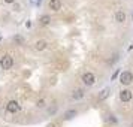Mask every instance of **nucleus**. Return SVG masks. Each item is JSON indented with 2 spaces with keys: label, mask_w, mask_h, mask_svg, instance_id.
<instances>
[{
  "label": "nucleus",
  "mask_w": 133,
  "mask_h": 127,
  "mask_svg": "<svg viewBox=\"0 0 133 127\" xmlns=\"http://www.w3.org/2000/svg\"><path fill=\"white\" fill-rule=\"evenodd\" d=\"M12 66H14V58H12V55L5 54L2 58H0V67H2L3 70H9Z\"/></svg>",
  "instance_id": "obj_1"
},
{
  "label": "nucleus",
  "mask_w": 133,
  "mask_h": 127,
  "mask_svg": "<svg viewBox=\"0 0 133 127\" xmlns=\"http://www.w3.org/2000/svg\"><path fill=\"white\" fill-rule=\"evenodd\" d=\"M81 81L84 82L87 87H91V85L94 84V81H96V78H94V75L91 72H85L82 73V76H81Z\"/></svg>",
  "instance_id": "obj_2"
},
{
  "label": "nucleus",
  "mask_w": 133,
  "mask_h": 127,
  "mask_svg": "<svg viewBox=\"0 0 133 127\" xmlns=\"http://www.w3.org/2000/svg\"><path fill=\"white\" fill-rule=\"evenodd\" d=\"M120 82L123 85H130L133 82V73L132 72H123L120 75Z\"/></svg>",
  "instance_id": "obj_3"
},
{
  "label": "nucleus",
  "mask_w": 133,
  "mask_h": 127,
  "mask_svg": "<svg viewBox=\"0 0 133 127\" xmlns=\"http://www.w3.org/2000/svg\"><path fill=\"white\" fill-rule=\"evenodd\" d=\"M6 109H8V112H11V114H17V112H19V109H21V105L17 100H11L6 105Z\"/></svg>",
  "instance_id": "obj_4"
},
{
  "label": "nucleus",
  "mask_w": 133,
  "mask_h": 127,
  "mask_svg": "<svg viewBox=\"0 0 133 127\" xmlns=\"http://www.w3.org/2000/svg\"><path fill=\"white\" fill-rule=\"evenodd\" d=\"M132 91L130 90H123L120 93V100L121 102H130V100H132Z\"/></svg>",
  "instance_id": "obj_5"
},
{
  "label": "nucleus",
  "mask_w": 133,
  "mask_h": 127,
  "mask_svg": "<svg viewBox=\"0 0 133 127\" xmlns=\"http://www.w3.org/2000/svg\"><path fill=\"white\" fill-rule=\"evenodd\" d=\"M61 5H63V3H61V0H49L48 8L57 12V11H60V9H61Z\"/></svg>",
  "instance_id": "obj_6"
},
{
  "label": "nucleus",
  "mask_w": 133,
  "mask_h": 127,
  "mask_svg": "<svg viewBox=\"0 0 133 127\" xmlns=\"http://www.w3.org/2000/svg\"><path fill=\"white\" fill-rule=\"evenodd\" d=\"M72 99L73 100H79V99H82L84 97V90L82 88H75V90H72Z\"/></svg>",
  "instance_id": "obj_7"
},
{
  "label": "nucleus",
  "mask_w": 133,
  "mask_h": 127,
  "mask_svg": "<svg viewBox=\"0 0 133 127\" xmlns=\"http://www.w3.org/2000/svg\"><path fill=\"white\" fill-rule=\"evenodd\" d=\"M46 41H43V39H39V41H36L35 42V49L36 51H43V49L46 48Z\"/></svg>",
  "instance_id": "obj_8"
},
{
  "label": "nucleus",
  "mask_w": 133,
  "mask_h": 127,
  "mask_svg": "<svg viewBox=\"0 0 133 127\" xmlns=\"http://www.w3.org/2000/svg\"><path fill=\"white\" fill-rule=\"evenodd\" d=\"M115 21H117V23H124V21H126V12H124V11H117V12H115Z\"/></svg>",
  "instance_id": "obj_9"
},
{
  "label": "nucleus",
  "mask_w": 133,
  "mask_h": 127,
  "mask_svg": "<svg viewBox=\"0 0 133 127\" xmlns=\"http://www.w3.org/2000/svg\"><path fill=\"white\" fill-rule=\"evenodd\" d=\"M49 21H51V17H49V15H42V17L39 18V24L41 25H48Z\"/></svg>",
  "instance_id": "obj_10"
},
{
  "label": "nucleus",
  "mask_w": 133,
  "mask_h": 127,
  "mask_svg": "<svg viewBox=\"0 0 133 127\" xmlns=\"http://www.w3.org/2000/svg\"><path fill=\"white\" fill-rule=\"evenodd\" d=\"M76 114H78L76 109H70V111H67L66 114H64V120H70V118H73Z\"/></svg>",
  "instance_id": "obj_11"
},
{
  "label": "nucleus",
  "mask_w": 133,
  "mask_h": 127,
  "mask_svg": "<svg viewBox=\"0 0 133 127\" xmlns=\"http://www.w3.org/2000/svg\"><path fill=\"white\" fill-rule=\"evenodd\" d=\"M109 88H105V90L102 91V93H100V96H99V100H105V99H106V97L109 96Z\"/></svg>",
  "instance_id": "obj_12"
},
{
  "label": "nucleus",
  "mask_w": 133,
  "mask_h": 127,
  "mask_svg": "<svg viewBox=\"0 0 133 127\" xmlns=\"http://www.w3.org/2000/svg\"><path fill=\"white\" fill-rule=\"evenodd\" d=\"M36 106L37 108H43V106H45V100H37V103H36Z\"/></svg>",
  "instance_id": "obj_13"
},
{
  "label": "nucleus",
  "mask_w": 133,
  "mask_h": 127,
  "mask_svg": "<svg viewBox=\"0 0 133 127\" xmlns=\"http://www.w3.org/2000/svg\"><path fill=\"white\" fill-rule=\"evenodd\" d=\"M48 127H57V124L55 123H51V124H48Z\"/></svg>",
  "instance_id": "obj_14"
},
{
  "label": "nucleus",
  "mask_w": 133,
  "mask_h": 127,
  "mask_svg": "<svg viewBox=\"0 0 133 127\" xmlns=\"http://www.w3.org/2000/svg\"><path fill=\"white\" fill-rule=\"evenodd\" d=\"M3 2H6V3H14L15 0H3Z\"/></svg>",
  "instance_id": "obj_15"
}]
</instances>
